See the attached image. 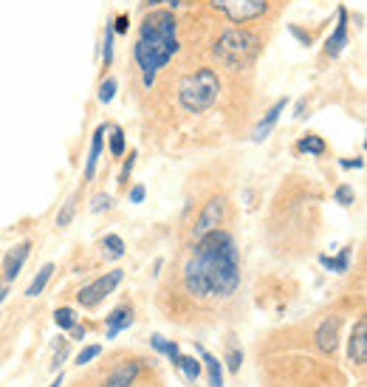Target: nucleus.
<instances>
[{
	"label": "nucleus",
	"mask_w": 367,
	"mask_h": 387,
	"mask_svg": "<svg viewBox=\"0 0 367 387\" xmlns=\"http://www.w3.org/2000/svg\"><path fill=\"white\" fill-rule=\"evenodd\" d=\"M51 275H54V263H45L37 275H34V280H31V286L26 288V297H37V294H42V288L49 286V280H51Z\"/></svg>",
	"instance_id": "obj_17"
},
{
	"label": "nucleus",
	"mask_w": 367,
	"mask_h": 387,
	"mask_svg": "<svg viewBox=\"0 0 367 387\" xmlns=\"http://www.w3.org/2000/svg\"><path fill=\"white\" fill-rule=\"evenodd\" d=\"M133 167H136V150H130V155H127V162H125V167H122V175H119V184H127Z\"/></svg>",
	"instance_id": "obj_32"
},
{
	"label": "nucleus",
	"mask_w": 367,
	"mask_h": 387,
	"mask_svg": "<svg viewBox=\"0 0 367 387\" xmlns=\"http://www.w3.org/2000/svg\"><path fill=\"white\" fill-rule=\"evenodd\" d=\"M184 288L198 300H229L240 288V258L232 235L215 229L195 240L184 263Z\"/></svg>",
	"instance_id": "obj_1"
},
{
	"label": "nucleus",
	"mask_w": 367,
	"mask_h": 387,
	"mask_svg": "<svg viewBox=\"0 0 367 387\" xmlns=\"http://www.w3.org/2000/svg\"><path fill=\"white\" fill-rule=\"evenodd\" d=\"M150 342H153V348H155L158 353H164V348H167V339H164V336H158V334H155V336L150 339Z\"/></svg>",
	"instance_id": "obj_37"
},
{
	"label": "nucleus",
	"mask_w": 367,
	"mask_h": 387,
	"mask_svg": "<svg viewBox=\"0 0 367 387\" xmlns=\"http://www.w3.org/2000/svg\"><path fill=\"white\" fill-rule=\"evenodd\" d=\"M223 215H226V201L223 198H210L203 203V210H201V215L195 218V223H192V240H201L203 235H210V232H215L218 226L223 223Z\"/></svg>",
	"instance_id": "obj_7"
},
{
	"label": "nucleus",
	"mask_w": 367,
	"mask_h": 387,
	"mask_svg": "<svg viewBox=\"0 0 367 387\" xmlns=\"http://www.w3.org/2000/svg\"><path fill=\"white\" fill-rule=\"evenodd\" d=\"M60 384H62V373H60V376H57V379H54V382H51L49 387H60Z\"/></svg>",
	"instance_id": "obj_43"
},
{
	"label": "nucleus",
	"mask_w": 367,
	"mask_h": 387,
	"mask_svg": "<svg viewBox=\"0 0 367 387\" xmlns=\"http://www.w3.org/2000/svg\"><path fill=\"white\" fill-rule=\"evenodd\" d=\"M164 353H167V356L173 359V365H178V356H181V353H178V345H175V342H167Z\"/></svg>",
	"instance_id": "obj_35"
},
{
	"label": "nucleus",
	"mask_w": 367,
	"mask_h": 387,
	"mask_svg": "<svg viewBox=\"0 0 367 387\" xmlns=\"http://www.w3.org/2000/svg\"><path fill=\"white\" fill-rule=\"evenodd\" d=\"M110 153L116 155V158L125 155V130L122 127H113L110 130Z\"/></svg>",
	"instance_id": "obj_25"
},
{
	"label": "nucleus",
	"mask_w": 367,
	"mask_h": 387,
	"mask_svg": "<svg viewBox=\"0 0 367 387\" xmlns=\"http://www.w3.org/2000/svg\"><path fill=\"white\" fill-rule=\"evenodd\" d=\"M99 353H102V345H88V348L77 356V365H88V362H90V359H97Z\"/></svg>",
	"instance_id": "obj_30"
},
{
	"label": "nucleus",
	"mask_w": 367,
	"mask_h": 387,
	"mask_svg": "<svg viewBox=\"0 0 367 387\" xmlns=\"http://www.w3.org/2000/svg\"><path fill=\"white\" fill-rule=\"evenodd\" d=\"M144 195H147L144 184H136V187L130 190V195H127V198H130V203H142V201H144Z\"/></svg>",
	"instance_id": "obj_34"
},
{
	"label": "nucleus",
	"mask_w": 367,
	"mask_h": 387,
	"mask_svg": "<svg viewBox=\"0 0 367 387\" xmlns=\"http://www.w3.org/2000/svg\"><path fill=\"white\" fill-rule=\"evenodd\" d=\"M147 6H162V3H167V0H144Z\"/></svg>",
	"instance_id": "obj_42"
},
{
	"label": "nucleus",
	"mask_w": 367,
	"mask_h": 387,
	"mask_svg": "<svg viewBox=\"0 0 367 387\" xmlns=\"http://www.w3.org/2000/svg\"><path fill=\"white\" fill-rule=\"evenodd\" d=\"M102 249H107V258H113V260H119V258H125V240L119 238V235H105L102 238Z\"/></svg>",
	"instance_id": "obj_20"
},
{
	"label": "nucleus",
	"mask_w": 367,
	"mask_h": 387,
	"mask_svg": "<svg viewBox=\"0 0 367 387\" xmlns=\"http://www.w3.org/2000/svg\"><path fill=\"white\" fill-rule=\"evenodd\" d=\"M198 353H201V359H203V365H206V371H210V384L212 387H223V376H220V362L212 356V353H206L203 348H198Z\"/></svg>",
	"instance_id": "obj_18"
},
{
	"label": "nucleus",
	"mask_w": 367,
	"mask_h": 387,
	"mask_svg": "<svg viewBox=\"0 0 367 387\" xmlns=\"http://www.w3.org/2000/svg\"><path fill=\"white\" fill-rule=\"evenodd\" d=\"M342 167H345V170H362L364 167V162H362V158H353V162H351V158H342Z\"/></svg>",
	"instance_id": "obj_36"
},
{
	"label": "nucleus",
	"mask_w": 367,
	"mask_h": 387,
	"mask_svg": "<svg viewBox=\"0 0 367 387\" xmlns=\"http://www.w3.org/2000/svg\"><path fill=\"white\" fill-rule=\"evenodd\" d=\"M351 255H353V246H345V249L339 252V258L322 255V258H319V263H322L325 269H331V271H336V275H345L348 266H351Z\"/></svg>",
	"instance_id": "obj_16"
},
{
	"label": "nucleus",
	"mask_w": 367,
	"mask_h": 387,
	"mask_svg": "<svg viewBox=\"0 0 367 387\" xmlns=\"http://www.w3.org/2000/svg\"><path fill=\"white\" fill-rule=\"evenodd\" d=\"M105 325H107V339H113L116 334L127 331L133 325V308L130 305H119V308H113L110 316H105Z\"/></svg>",
	"instance_id": "obj_15"
},
{
	"label": "nucleus",
	"mask_w": 367,
	"mask_h": 387,
	"mask_svg": "<svg viewBox=\"0 0 367 387\" xmlns=\"http://www.w3.org/2000/svg\"><path fill=\"white\" fill-rule=\"evenodd\" d=\"M336 345H339V316H328L316 331V348L331 356L336 351Z\"/></svg>",
	"instance_id": "obj_12"
},
{
	"label": "nucleus",
	"mask_w": 367,
	"mask_h": 387,
	"mask_svg": "<svg viewBox=\"0 0 367 387\" xmlns=\"http://www.w3.org/2000/svg\"><path fill=\"white\" fill-rule=\"evenodd\" d=\"M175 368H181L184 376H187L190 382H195V379L201 376V362H198L195 356H178V365H175Z\"/></svg>",
	"instance_id": "obj_22"
},
{
	"label": "nucleus",
	"mask_w": 367,
	"mask_h": 387,
	"mask_svg": "<svg viewBox=\"0 0 367 387\" xmlns=\"http://www.w3.org/2000/svg\"><path fill=\"white\" fill-rule=\"evenodd\" d=\"M226 365H229V371H232V373H240V365H243V351H238V348L229 351Z\"/></svg>",
	"instance_id": "obj_29"
},
{
	"label": "nucleus",
	"mask_w": 367,
	"mask_h": 387,
	"mask_svg": "<svg viewBox=\"0 0 367 387\" xmlns=\"http://www.w3.org/2000/svg\"><path fill=\"white\" fill-rule=\"evenodd\" d=\"M215 60L229 68V71H240V68H246L251 60L257 57L260 51V37L255 32L249 29H229L218 37L215 42Z\"/></svg>",
	"instance_id": "obj_4"
},
{
	"label": "nucleus",
	"mask_w": 367,
	"mask_h": 387,
	"mask_svg": "<svg viewBox=\"0 0 367 387\" xmlns=\"http://www.w3.org/2000/svg\"><path fill=\"white\" fill-rule=\"evenodd\" d=\"M113 207V201L107 192H97L94 198H90V212H107Z\"/></svg>",
	"instance_id": "obj_28"
},
{
	"label": "nucleus",
	"mask_w": 367,
	"mask_h": 387,
	"mask_svg": "<svg viewBox=\"0 0 367 387\" xmlns=\"http://www.w3.org/2000/svg\"><path fill=\"white\" fill-rule=\"evenodd\" d=\"M348 40H351V32H348V9L339 6V12H336V29H333V34L325 40V57H331V60L339 57L342 51H345Z\"/></svg>",
	"instance_id": "obj_8"
},
{
	"label": "nucleus",
	"mask_w": 367,
	"mask_h": 387,
	"mask_svg": "<svg viewBox=\"0 0 367 387\" xmlns=\"http://www.w3.org/2000/svg\"><path fill=\"white\" fill-rule=\"evenodd\" d=\"M220 77L215 68H198V71L181 77L178 82V105L187 113H203L218 102Z\"/></svg>",
	"instance_id": "obj_3"
},
{
	"label": "nucleus",
	"mask_w": 367,
	"mask_h": 387,
	"mask_svg": "<svg viewBox=\"0 0 367 387\" xmlns=\"http://www.w3.org/2000/svg\"><path fill=\"white\" fill-rule=\"evenodd\" d=\"M113 26H110V20L105 23V42H102V62L105 65H110L113 62Z\"/></svg>",
	"instance_id": "obj_23"
},
{
	"label": "nucleus",
	"mask_w": 367,
	"mask_h": 387,
	"mask_svg": "<svg viewBox=\"0 0 367 387\" xmlns=\"http://www.w3.org/2000/svg\"><path fill=\"white\" fill-rule=\"evenodd\" d=\"M110 26H113V34H127V29H130V17H127V14H119L116 20H110Z\"/></svg>",
	"instance_id": "obj_31"
},
{
	"label": "nucleus",
	"mask_w": 367,
	"mask_h": 387,
	"mask_svg": "<svg viewBox=\"0 0 367 387\" xmlns=\"http://www.w3.org/2000/svg\"><path fill=\"white\" fill-rule=\"evenodd\" d=\"M288 32L300 40V45H311L314 42V37H311V32H305V29H300V26H288Z\"/></svg>",
	"instance_id": "obj_33"
},
{
	"label": "nucleus",
	"mask_w": 367,
	"mask_h": 387,
	"mask_svg": "<svg viewBox=\"0 0 367 387\" xmlns=\"http://www.w3.org/2000/svg\"><path fill=\"white\" fill-rule=\"evenodd\" d=\"M139 362H119L107 376L102 379V387H133V382L139 379Z\"/></svg>",
	"instance_id": "obj_9"
},
{
	"label": "nucleus",
	"mask_w": 367,
	"mask_h": 387,
	"mask_svg": "<svg viewBox=\"0 0 367 387\" xmlns=\"http://www.w3.org/2000/svg\"><path fill=\"white\" fill-rule=\"evenodd\" d=\"M29 252H31V240H23L3 258V277H6V283H12L23 271V263L29 260Z\"/></svg>",
	"instance_id": "obj_11"
},
{
	"label": "nucleus",
	"mask_w": 367,
	"mask_h": 387,
	"mask_svg": "<svg viewBox=\"0 0 367 387\" xmlns=\"http://www.w3.org/2000/svg\"><path fill=\"white\" fill-rule=\"evenodd\" d=\"M54 323H57V328H62V331H68L74 323H77V314H74V308H57V314H54Z\"/></svg>",
	"instance_id": "obj_26"
},
{
	"label": "nucleus",
	"mask_w": 367,
	"mask_h": 387,
	"mask_svg": "<svg viewBox=\"0 0 367 387\" xmlns=\"http://www.w3.org/2000/svg\"><path fill=\"white\" fill-rule=\"evenodd\" d=\"M296 116H305V99L296 102Z\"/></svg>",
	"instance_id": "obj_40"
},
{
	"label": "nucleus",
	"mask_w": 367,
	"mask_h": 387,
	"mask_svg": "<svg viewBox=\"0 0 367 387\" xmlns=\"http://www.w3.org/2000/svg\"><path fill=\"white\" fill-rule=\"evenodd\" d=\"M122 277H125V271H122V269L107 271V275L97 277L94 283H88V286H82V288L77 291V303H79L82 308H97L105 297H110L113 288L122 283Z\"/></svg>",
	"instance_id": "obj_5"
},
{
	"label": "nucleus",
	"mask_w": 367,
	"mask_h": 387,
	"mask_svg": "<svg viewBox=\"0 0 367 387\" xmlns=\"http://www.w3.org/2000/svg\"><path fill=\"white\" fill-rule=\"evenodd\" d=\"M175 32H178V20H175L173 12L158 9V12H150L142 20L139 40H136V45H133V60L142 71L144 88H153L158 71L178 54L181 42H178Z\"/></svg>",
	"instance_id": "obj_2"
},
{
	"label": "nucleus",
	"mask_w": 367,
	"mask_h": 387,
	"mask_svg": "<svg viewBox=\"0 0 367 387\" xmlns=\"http://www.w3.org/2000/svg\"><path fill=\"white\" fill-rule=\"evenodd\" d=\"M74 215H77V192H74L71 198H68V201L62 203V210L57 212V226H60V229H62V226L71 223V221H74Z\"/></svg>",
	"instance_id": "obj_21"
},
{
	"label": "nucleus",
	"mask_w": 367,
	"mask_h": 387,
	"mask_svg": "<svg viewBox=\"0 0 367 387\" xmlns=\"http://www.w3.org/2000/svg\"><path fill=\"white\" fill-rule=\"evenodd\" d=\"M9 297V286H0V303H3Z\"/></svg>",
	"instance_id": "obj_41"
},
{
	"label": "nucleus",
	"mask_w": 367,
	"mask_h": 387,
	"mask_svg": "<svg viewBox=\"0 0 367 387\" xmlns=\"http://www.w3.org/2000/svg\"><path fill=\"white\" fill-rule=\"evenodd\" d=\"M296 150H300V153H308V155H322V153H325V142L319 139V136L308 133V136H303V139L296 142Z\"/></svg>",
	"instance_id": "obj_19"
},
{
	"label": "nucleus",
	"mask_w": 367,
	"mask_h": 387,
	"mask_svg": "<svg viewBox=\"0 0 367 387\" xmlns=\"http://www.w3.org/2000/svg\"><path fill=\"white\" fill-rule=\"evenodd\" d=\"M286 105H288V99L283 97V99H277V102H274L268 110H266V116L257 122V127H255V133H251V139H255V142H263L266 139V136L274 130V125H277V119H280V113L286 110Z\"/></svg>",
	"instance_id": "obj_13"
},
{
	"label": "nucleus",
	"mask_w": 367,
	"mask_h": 387,
	"mask_svg": "<svg viewBox=\"0 0 367 387\" xmlns=\"http://www.w3.org/2000/svg\"><path fill=\"white\" fill-rule=\"evenodd\" d=\"M65 356H68V348H65V345H62V348H60V351H57V356H54V365H51V368H54V371H57V368H60V365H62V359H65Z\"/></svg>",
	"instance_id": "obj_38"
},
{
	"label": "nucleus",
	"mask_w": 367,
	"mask_h": 387,
	"mask_svg": "<svg viewBox=\"0 0 367 387\" xmlns=\"http://www.w3.org/2000/svg\"><path fill=\"white\" fill-rule=\"evenodd\" d=\"M210 3L232 23H249L268 9V0H210Z\"/></svg>",
	"instance_id": "obj_6"
},
{
	"label": "nucleus",
	"mask_w": 367,
	"mask_h": 387,
	"mask_svg": "<svg viewBox=\"0 0 367 387\" xmlns=\"http://www.w3.org/2000/svg\"><path fill=\"white\" fill-rule=\"evenodd\" d=\"M99 102L102 105H110L113 102V97H116V79L113 77H107V79H102V85H99Z\"/></svg>",
	"instance_id": "obj_24"
},
{
	"label": "nucleus",
	"mask_w": 367,
	"mask_h": 387,
	"mask_svg": "<svg viewBox=\"0 0 367 387\" xmlns=\"http://www.w3.org/2000/svg\"><path fill=\"white\" fill-rule=\"evenodd\" d=\"M167 3H170L173 9H178V6H181V0H167Z\"/></svg>",
	"instance_id": "obj_44"
},
{
	"label": "nucleus",
	"mask_w": 367,
	"mask_h": 387,
	"mask_svg": "<svg viewBox=\"0 0 367 387\" xmlns=\"http://www.w3.org/2000/svg\"><path fill=\"white\" fill-rule=\"evenodd\" d=\"M105 133H107V127L99 125L94 130V136H90V153H88V164H85V181H90V178L97 175V164H99L102 147H105Z\"/></svg>",
	"instance_id": "obj_14"
},
{
	"label": "nucleus",
	"mask_w": 367,
	"mask_h": 387,
	"mask_svg": "<svg viewBox=\"0 0 367 387\" xmlns=\"http://www.w3.org/2000/svg\"><path fill=\"white\" fill-rule=\"evenodd\" d=\"M348 359L353 365H364L367 362V320H359L351 331V339H348Z\"/></svg>",
	"instance_id": "obj_10"
},
{
	"label": "nucleus",
	"mask_w": 367,
	"mask_h": 387,
	"mask_svg": "<svg viewBox=\"0 0 367 387\" xmlns=\"http://www.w3.org/2000/svg\"><path fill=\"white\" fill-rule=\"evenodd\" d=\"M333 198H336V203H342V207H351V203L356 201V192H353V187H348V184H339L336 192H333Z\"/></svg>",
	"instance_id": "obj_27"
},
{
	"label": "nucleus",
	"mask_w": 367,
	"mask_h": 387,
	"mask_svg": "<svg viewBox=\"0 0 367 387\" xmlns=\"http://www.w3.org/2000/svg\"><path fill=\"white\" fill-rule=\"evenodd\" d=\"M68 331H71V336H74V339H85V325H77V323H74Z\"/></svg>",
	"instance_id": "obj_39"
}]
</instances>
